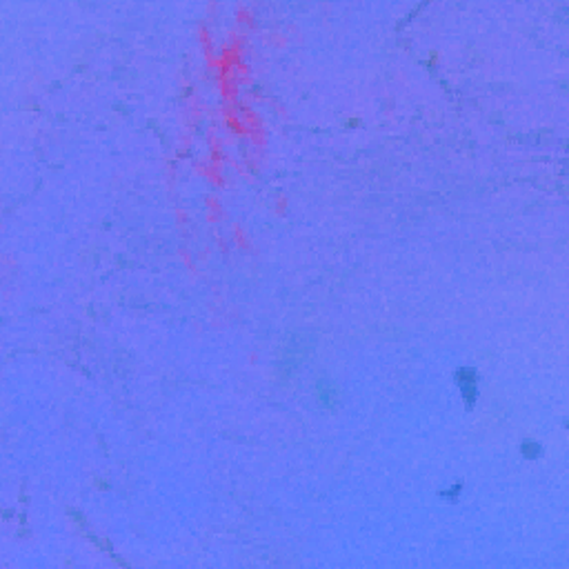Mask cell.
<instances>
[{
    "label": "cell",
    "mask_w": 569,
    "mask_h": 569,
    "mask_svg": "<svg viewBox=\"0 0 569 569\" xmlns=\"http://www.w3.org/2000/svg\"><path fill=\"white\" fill-rule=\"evenodd\" d=\"M454 387L463 407L472 412L480 398V371L474 365H458L454 369Z\"/></svg>",
    "instance_id": "obj_1"
},
{
    "label": "cell",
    "mask_w": 569,
    "mask_h": 569,
    "mask_svg": "<svg viewBox=\"0 0 569 569\" xmlns=\"http://www.w3.org/2000/svg\"><path fill=\"white\" fill-rule=\"evenodd\" d=\"M314 398L316 405L327 409V412H334L336 407L340 405V389L332 378H318L314 385Z\"/></svg>",
    "instance_id": "obj_2"
},
{
    "label": "cell",
    "mask_w": 569,
    "mask_h": 569,
    "mask_svg": "<svg viewBox=\"0 0 569 569\" xmlns=\"http://www.w3.org/2000/svg\"><path fill=\"white\" fill-rule=\"evenodd\" d=\"M543 454H545V445L536 441V438H525V441L520 443V456H522V461H527V463H536L543 458Z\"/></svg>",
    "instance_id": "obj_3"
},
{
    "label": "cell",
    "mask_w": 569,
    "mask_h": 569,
    "mask_svg": "<svg viewBox=\"0 0 569 569\" xmlns=\"http://www.w3.org/2000/svg\"><path fill=\"white\" fill-rule=\"evenodd\" d=\"M465 493V483L463 480H452L450 485H445V487L438 491V498L445 500V502H458Z\"/></svg>",
    "instance_id": "obj_4"
}]
</instances>
